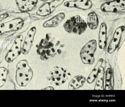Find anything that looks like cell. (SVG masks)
Listing matches in <instances>:
<instances>
[{"instance_id":"obj_1","label":"cell","mask_w":125,"mask_h":107,"mask_svg":"<svg viewBox=\"0 0 125 107\" xmlns=\"http://www.w3.org/2000/svg\"><path fill=\"white\" fill-rule=\"evenodd\" d=\"M60 42H56L51 34H46L45 38L42 39L37 46V53L42 60H47L57 55L60 54L61 50L59 47Z\"/></svg>"},{"instance_id":"obj_2","label":"cell","mask_w":125,"mask_h":107,"mask_svg":"<svg viewBox=\"0 0 125 107\" xmlns=\"http://www.w3.org/2000/svg\"><path fill=\"white\" fill-rule=\"evenodd\" d=\"M33 76L32 70L25 60L19 61L17 66L16 79L17 84L21 86H26L30 82Z\"/></svg>"},{"instance_id":"obj_3","label":"cell","mask_w":125,"mask_h":107,"mask_svg":"<svg viewBox=\"0 0 125 107\" xmlns=\"http://www.w3.org/2000/svg\"><path fill=\"white\" fill-rule=\"evenodd\" d=\"M71 76L70 73L65 68L55 66L50 70L47 79L51 84L59 86L65 83Z\"/></svg>"},{"instance_id":"obj_4","label":"cell","mask_w":125,"mask_h":107,"mask_svg":"<svg viewBox=\"0 0 125 107\" xmlns=\"http://www.w3.org/2000/svg\"><path fill=\"white\" fill-rule=\"evenodd\" d=\"M64 27L65 30L69 33L81 34L85 31L87 25L84 20L80 16L77 15L67 20Z\"/></svg>"},{"instance_id":"obj_5","label":"cell","mask_w":125,"mask_h":107,"mask_svg":"<svg viewBox=\"0 0 125 107\" xmlns=\"http://www.w3.org/2000/svg\"><path fill=\"white\" fill-rule=\"evenodd\" d=\"M96 47V42L93 39L89 41L82 48L80 55L83 64L91 65L94 63V54Z\"/></svg>"},{"instance_id":"obj_6","label":"cell","mask_w":125,"mask_h":107,"mask_svg":"<svg viewBox=\"0 0 125 107\" xmlns=\"http://www.w3.org/2000/svg\"><path fill=\"white\" fill-rule=\"evenodd\" d=\"M125 0H115L107 2L103 4L101 6V10L104 12H121L125 10Z\"/></svg>"},{"instance_id":"obj_7","label":"cell","mask_w":125,"mask_h":107,"mask_svg":"<svg viewBox=\"0 0 125 107\" xmlns=\"http://www.w3.org/2000/svg\"><path fill=\"white\" fill-rule=\"evenodd\" d=\"M23 39V37L21 35L18 36L16 39L6 56L5 59L7 61L10 62L12 61L20 54Z\"/></svg>"},{"instance_id":"obj_8","label":"cell","mask_w":125,"mask_h":107,"mask_svg":"<svg viewBox=\"0 0 125 107\" xmlns=\"http://www.w3.org/2000/svg\"><path fill=\"white\" fill-rule=\"evenodd\" d=\"M125 30V27L120 26L115 30L112 39L108 46V51L110 54L114 52L117 47L120 41L122 34Z\"/></svg>"},{"instance_id":"obj_9","label":"cell","mask_w":125,"mask_h":107,"mask_svg":"<svg viewBox=\"0 0 125 107\" xmlns=\"http://www.w3.org/2000/svg\"><path fill=\"white\" fill-rule=\"evenodd\" d=\"M36 29L33 27L28 32L25 38L23 45L22 51L23 54H27L30 50L32 45Z\"/></svg>"},{"instance_id":"obj_10","label":"cell","mask_w":125,"mask_h":107,"mask_svg":"<svg viewBox=\"0 0 125 107\" xmlns=\"http://www.w3.org/2000/svg\"><path fill=\"white\" fill-rule=\"evenodd\" d=\"M64 4L68 7H75L83 10L91 8L92 5V1L90 0H75L65 2Z\"/></svg>"},{"instance_id":"obj_11","label":"cell","mask_w":125,"mask_h":107,"mask_svg":"<svg viewBox=\"0 0 125 107\" xmlns=\"http://www.w3.org/2000/svg\"><path fill=\"white\" fill-rule=\"evenodd\" d=\"M86 80L83 76L79 75L73 77L69 82L68 88L70 90H75L82 87Z\"/></svg>"},{"instance_id":"obj_12","label":"cell","mask_w":125,"mask_h":107,"mask_svg":"<svg viewBox=\"0 0 125 107\" xmlns=\"http://www.w3.org/2000/svg\"><path fill=\"white\" fill-rule=\"evenodd\" d=\"M107 27L104 23H101L99 29L98 38V45L100 49H104L106 43Z\"/></svg>"},{"instance_id":"obj_13","label":"cell","mask_w":125,"mask_h":107,"mask_svg":"<svg viewBox=\"0 0 125 107\" xmlns=\"http://www.w3.org/2000/svg\"><path fill=\"white\" fill-rule=\"evenodd\" d=\"M17 5L20 9L23 11H28L32 10L35 6L37 2L36 0H18Z\"/></svg>"},{"instance_id":"obj_14","label":"cell","mask_w":125,"mask_h":107,"mask_svg":"<svg viewBox=\"0 0 125 107\" xmlns=\"http://www.w3.org/2000/svg\"><path fill=\"white\" fill-rule=\"evenodd\" d=\"M64 17L65 15L63 13H60L45 22L43 26L46 28L57 26L63 20Z\"/></svg>"},{"instance_id":"obj_15","label":"cell","mask_w":125,"mask_h":107,"mask_svg":"<svg viewBox=\"0 0 125 107\" xmlns=\"http://www.w3.org/2000/svg\"><path fill=\"white\" fill-rule=\"evenodd\" d=\"M103 62V59H99L95 66L89 74L87 79V81L89 84L92 83L96 78L100 68Z\"/></svg>"},{"instance_id":"obj_16","label":"cell","mask_w":125,"mask_h":107,"mask_svg":"<svg viewBox=\"0 0 125 107\" xmlns=\"http://www.w3.org/2000/svg\"><path fill=\"white\" fill-rule=\"evenodd\" d=\"M87 22L90 29H95L97 28L98 25V20L97 15L95 12H92L88 14Z\"/></svg>"},{"instance_id":"obj_17","label":"cell","mask_w":125,"mask_h":107,"mask_svg":"<svg viewBox=\"0 0 125 107\" xmlns=\"http://www.w3.org/2000/svg\"><path fill=\"white\" fill-rule=\"evenodd\" d=\"M104 71L103 67H100L97 76V79L94 89L96 90H103L104 88Z\"/></svg>"},{"instance_id":"obj_18","label":"cell","mask_w":125,"mask_h":107,"mask_svg":"<svg viewBox=\"0 0 125 107\" xmlns=\"http://www.w3.org/2000/svg\"><path fill=\"white\" fill-rule=\"evenodd\" d=\"M106 75L105 88L106 90H111L113 87V81L112 71L110 68L107 69Z\"/></svg>"},{"instance_id":"obj_19","label":"cell","mask_w":125,"mask_h":107,"mask_svg":"<svg viewBox=\"0 0 125 107\" xmlns=\"http://www.w3.org/2000/svg\"><path fill=\"white\" fill-rule=\"evenodd\" d=\"M51 11L49 3H45L39 9L37 14L40 16H45L49 14Z\"/></svg>"},{"instance_id":"obj_20","label":"cell","mask_w":125,"mask_h":107,"mask_svg":"<svg viewBox=\"0 0 125 107\" xmlns=\"http://www.w3.org/2000/svg\"><path fill=\"white\" fill-rule=\"evenodd\" d=\"M12 23L11 22L7 23L5 24H2L0 26V34L13 29L15 28L17 29L19 28L15 26V24L13 25Z\"/></svg>"},{"instance_id":"obj_21","label":"cell","mask_w":125,"mask_h":107,"mask_svg":"<svg viewBox=\"0 0 125 107\" xmlns=\"http://www.w3.org/2000/svg\"><path fill=\"white\" fill-rule=\"evenodd\" d=\"M8 75L7 70L5 68H0V87L4 84Z\"/></svg>"},{"instance_id":"obj_22","label":"cell","mask_w":125,"mask_h":107,"mask_svg":"<svg viewBox=\"0 0 125 107\" xmlns=\"http://www.w3.org/2000/svg\"><path fill=\"white\" fill-rule=\"evenodd\" d=\"M63 1L54 0L51 2L49 4L51 12H52L56 7L61 5L63 2Z\"/></svg>"}]
</instances>
